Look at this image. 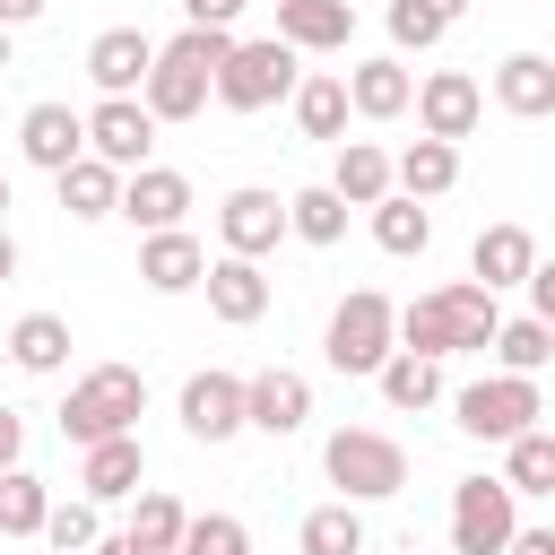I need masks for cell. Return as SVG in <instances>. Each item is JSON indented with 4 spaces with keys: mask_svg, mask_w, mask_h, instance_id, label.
I'll use <instances>...</instances> for the list:
<instances>
[{
    "mask_svg": "<svg viewBox=\"0 0 555 555\" xmlns=\"http://www.w3.org/2000/svg\"><path fill=\"white\" fill-rule=\"evenodd\" d=\"M173 416H182V434L191 442H234V434H251V373H191L182 382V399H173Z\"/></svg>",
    "mask_w": 555,
    "mask_h": 555,
    "instance_id": "9c48e42d",
    "label": "cell"
},
{
    "mask_svg": "<svg viewBox=\"0 0 555 555\" xmlns=\"http://www.w3.org/2000/svg\"><path fill=\"white\" fill-rule=\"evenodd\" d=\"M9 52H17V35H9V26H0V69H9Z\"/></svg>",
    "mask_w": 555,
    "mask_h": 555,
    "instance_id": "c3c4849f",
    "label": "cell"
},
{
    "mask_svg": "<svg viewBox=\"0 0 555 555\" xmlns=\"http://www.w3.org/2000/svg\"><path fill=\"white\" fill-rule=\"evenodd\" d=\"M121 182H130L121 165H104V156H78V165H69L52 191H61V208H69L78 225H95V217H121Z\"/></svg>",
    "mask_w": 555,
    "mask_h": 555,
    "instance_id": "83f0119b",
    "label": "cell"
},
{
    "mask_svg": "<svg viewBox=\"0 0 555 555\" xmlns=\"http://www.w3.org/2000/svg\"><path fill=\"white\" fill-rule=\"evenodd\" d=\"M9 278H17V234L0 225V286H9Z\"/></svg>",
    "mask_w": 555,
    "mask_h": 555,
    "instance_id": "7dc6e473",
    "label": "cell"
},
{
    "mask_svg": "<svg viewBox=\"0 0 555 555\" xmlns=\"http://www.w3.org/2000/svg\"><path fill=\"white\" fill-rule=\"evenodd\" d=\"M304 87V52L278 43V35H234L225 69H217V104L225 113H269V104H295Z\"/></svg>",
    "mask_w": 555,
    "mask_h": 555,
    "instance_id": "8992f818",
    "label": "cell"
},
{
    "mask_svg": "<svg viewBox=\"0 0 555 555\" xmlns=\"http://www.w3.org/2000/svg\"><path fill=\"white\" fill-rule=\"evenodd\" d=\"M330 191H338L347 208H382V199L399 191V156L373 147V139H338V156H330Z\"/></svg>",
    "mask_w": 555,
    "mask_h": 555,
    "instance_id": "44dd1931",
    "label": "cell"
},
{
    "mask_svg": "<svg viewBox=\"0 0 555 555\" xmlns=\"http://www.w3.org/2000/svg\"><path fill=\"white\" fill-rule=\"evenodd\" d=\"M494 330H503V295H486L477 278H451V286L399 304V347H416V356H434V364H442V356H486Z\"/></svg>",
    "mask_w": 555,
    "mask_h": 555,
    "instance_id": "6da1fadb",
    "label": "cell"
},
{
    "mask_svg": "<svg viewBox=\"0 0 555 555\" xmlns=\"http://www.w3.org/2000/svg\"><path fill=\"white\" fill-rule=\"evenodd\" d=\"M182 555H251V529H243L234 512H191Z\"/></svg>",
    "mask_w": 555,
    "mask_h": 555,
    "instance_id": "74e56055",
    "label": "cell"
},
{
    "mask_svg": "<svg viewBox=\"0 0 555 555\" xmlns=\"http://www.w3.org/2000/svg\"><path fill=\"white\" fill-rule=\"evenodd\" d=\"M269 9H278V0H269Z\"/></svg>",
    "mask_w": 555,
    "mask_h": 555,
    "instance_id": "816d5d0a",
    "label": "cell"
},
{
    "mask_svg": "<svg viewBox=\"0 0 555 555\" xmlns=\"http://www.w3.org/2000/svg\"><path fill=\"white\" fill-rule=\"evenodd\" d=\"M520 538V494L503 477H460L451 486V555H503Z\"/></svg>",
    "mask_w": 555,
    "mask_h": 555,
    "instance_id": "ba28073f",
    "label": "cell"
},
{
    "mask_svg": "<svg viewBox=\"0 0 555 555\" xmlns=\"http://www.w3.org/2000/svg\"><path fill=\"white\" fill-rule=\"evenodd\" d=\"M286 225H295V243L330 251V243L347 234V199H338L330 182H304V191H286Z\"/></svg>",
    "mask_w": 555,
    "mask_h": 555,
    "instance_id": "836d02e7",
    "label": "cell"
},
{
    "mask_svg": "<svg viewBox=\"0 0 555 555\" xmlns=\"http://www.w3.org/2000/svg\"><path fill=\"white\" fill-rule=\"evenodd\" d=\"M147 69H156V35H139V26H104V35L87 43V78H95V95H139Z\"/></svg>",
    "mask_w": 555,
    "mask_h": 555,
    "instance_id": "e0dca14e",
    "label": "cell"
},
{
    "mask_svg": "<svg viewBox=\"0 0 555 555\" xmlns=\"http://www.w3.org/2000/svg\"><path fill=\"white\" fill-rule=\"evenodd\" d=\"M121 217H130L139 234H173V225H191V173H173V165H139V173L121 182Z\"/></svg>",
    "mask_w": 555,
    "mask_h": 555,
    "instance_id": "5bb4252c",
    "label": "cell"
},
{
    "mask_svg": "<svg viewBox=\"0 0 555 555\" xmlns=\"http://www.w3.org/2000/svg\"><path fill=\"white\" fill-rule=\"evenodd\" d=\"M225 52H234V35H217V26H182L173 43H156V69H147L139 104H147L156 121H191V113H208Z\"/></svg>",
    "mask_w": 555,
    "mask_h": 555,
    "instance_id": "7a4b0ae2",
    "label": "cell"
},
{
    "mask_svg": "<svg viewBox=\"0 0 555 555\" xmlns=\"http://www.w3.org/2000/svg\"><path fill=\"white\" fill-rule=\"evenodd\" d=\"M494 104L512 121H555V52H503L494 61Z\"/></svg>",
    "mask_w": 555,
    "mask_h": 555,
    "instance_id": "7402d4cb",
    "label": "cell"
},
{
    "mask_svg": "<svg viewBox=\"0 0 555 555\" xmlns=\"http://www.w3.org/2000/svg\"><path fill=\"white\" fill-rule=\"evenodd\" d=\"M156 113L139 104V95H95L87 104V156H104V165H121V173H139V165H156Z\"/></svg>",
    "mask_w": 555,
    "mask_h": 555,
    "instance_id": "30bf717a",
    "label": "cell"
},
{
    "mask_svg": "<svg viewBox=\"0 0 555 555\" xmlns=\"http://www.w3.org/2000/svg\"><path fill=\"white\" fill-rule=\"evenodd\" d=\"M373 546V529H364V503H312L304 520H295V555H364Z\"/></svg>",
    "mask_w": 555,
    "mask_h": 555,
    "instance_id": "4316f807",
    "label": "cell"
},
{
    "mask_svg": "<svg viewBox=\"0 0 555 555\" xmlns=\"http://www.w3.org/2000/svg\"><path fill=\"white\" fill-rule=\"evenodd\" d=\"M538 416H546V399H538L529 373H477V382L451 390V425L468 442H520Z\"/></svg>",
    "mask_w": 555,
    "mask_h": 555,
    "instance_id": "52a82bcc",
    "label": "cell"
},
{
    "mask_svg": "<svg viewBox=\"0 0 555 555\" xmlns=\"http://www.w3.org/2000/svg\"><path fill=\"white\" fill-rule=\"evenodd\" d=\"M373 390H382L399 416H425V408L442 399V364H434V356H416V347H399V356L373 373Z\"/></svg>",
    "mask_w": 555,
    "mask_h": 555,
    "instance_id": "f546056e",
    "label": "cell"
},
{
    "mask_svg": "<svg viewBox=\"0 0 555 555\" xmlns=\"http://www.w3.org/2000/svg\"><path fill=\"white\" fill-rule=\"evenodd\" d=\"M147 416V373L139 364H87L61 399V442H113V434H139Z\"/></svg>",
    "mask_w": 555,
    "mask_h": 555,
    "instance_id": "277c9868",
    "label": "cell"
},
{
    "mask_svg": "<svg viewBox=\"0 0 555 555\" xmlns=\"http://www.w3.org/2000/svg\"><path fill=\"white\" fill-rule=\"evenodd\" d=\"M17 156L35 165V173H69L78 156H87V113L78 104H61V95H43V104H26L17 113Z\"/></svg>",
    "mask_w": 555,
    "mask_h": 555,
    "instance_id": "7c38bea8",
    "label": "cell"
},
{
    "mask_svg": "<svg viewBox=\"0 0 555 555\" xmlns=\"http://www.w3.org/2000/svg\"><path fill=\"white\" fill-rule=\"evenodd\" d=\"M95 538H104V503H87V494L52 503V520H43V546H61V555H87Z\"/></svg>",
    "mask_w": 555,
    "mask_h": 555,
    "instance_id": "8d00e7d4",
    "label": "cell"
},
{
    "mask_svg": "<svg viewBox=\"0 0 555 555\" xmlns=\"http://www.w3.org/2000/svg\"><path fill=\"white\" fill-rule=\"evenodd\" d=\"M347 104H356V121H399V113H416V69L399 52H373L347 69Z\"/></svg>",
    "mask_w": 555,
    "mask_h": 555,
    "instance_id": "ac0fdd59",
    "label": "cell"
},
{
    "mask_svg": "<svg viewBox=\"0 0 555 555\" xmlns=\"http://www.w3.org/2000/svg\"><path fill=\"white\" fill-rule=\"evenodd\" d=\"M43 555H61V546H43Z\"/></svg>",
    "mask_w": 555,
    "mask_h": 555,
    "instance_id": "f907efd6",
    "label": "cell"
},
{
    "mask_svg": "<svg viewBox=\"0 0 555 555\" xmlns=\"http://www.w3.org/2000/svg\"><path fill=\"white\" fill-rule=\"evenodd\" d=\"M269 278H260V260H234V251H217L208 260V312L225 321V330H251L260 312H269Z\"/></svg>",
    "mask_w": 555,
    "mask_h": 555,
    "instance_id": "603a6c76",
    "label": "cell"
},
{
    "mask_svg": "<svg viewBox=\"0 0 555 555\" xmlns=\"http://www.w3.org/2000/svg\"><path fill=\"white\" fill-rule=\"evenodd\" d=\"M0 225H9V173H0Z\"/></svg>",
    "mask_w": 555,
    "mask_h": 555,
    "instance_id": "681fc988",
    "label": "cell"
},
{
    "mask_svg": "<svg viewBox=\"0 0 555 555\" xmlns=\"http://www.w3.org/2000/svg\"><path fill=\"white\" fill-rule=\"evenodd\" d=\"M69 347H78V338H69V321H61V312H17V321H9V347H0V356H9L17 373L52 382V373H69Z\"/></svg>",
    "mask_w": 555,
    "mask_h": 555,
    "instance_id": "cb8c5ba5",
    "label": "cell"
},
{
    "mask_svg": "<svg viewBox=\"0 0 555 555\" xmlns=\"http://www.w3.org/2000/svg\"><path fill=\"white\" fill-rule=\"evenodd\" d=\"M9 468H26V416L17 408H0V477Z\"/></svg>",
    "mask_w": 555,
    "mask_h": 555,
    "instance_id": "60d3db41",
    "label": "cell"
},
{
    "mask_svg": "<svg viewBox=\"0 0 555 555\" xmlns=\"http://www.w3.org/2000/svg\"><path fill=\"white\" fill-rule=\"evenodd\" d=\"M503 555H555V529H546V520H520V538H512Z\"/></svg>",
    "mask_w": 555,
    "mask_h": 555,
    "instance_id": "b9f144b4",
    "label": "cell"
},
{
    "mask_svg": "<svg viewBox=\"0 0 555 555\" xmlns=\"http://www.w3.org/2000/svg\"><path fill=\"white\" fill-rule=\"evenodd\" d=\"M43 9H52V0H0V26H9V35H17V26H35V17H43Z\"/></svg>",
    "mask_w": 555,
    "mask_h": 555,
    "instance_id": "ee69618b",
    "label": "cell"
},
{
    "mask_svg": "<svg viewBox=\"0 0 555 555\" xmlns=\"http://www.w3.org/2000/svg\"><path fill=\"white\" fill-rule=\"evenodd\" d=\"M468 278H477L486 295L529 286V278H538V234H529V225H512V217H503V225H486V234L468 243Z\"/></svg>",
    "mask_w": 555,
    "mask_h": 555,
    "instance_id": "d6986e66",
    "label": "cell"
},
{
    "mask_svg": "<svg viewBox=\"0 0 555 555\" xmlns=\"http://www.w3.org/2000/svg\"><path fill=\"white\" fill-rule=\"evenodd\" d=\"M364 217H373V243H382L390 260H416V251L434 243V208H425V199H408V191H390V199H382V208H364Z\"/></svg>",
    "mask_w": 555,
    "mask_h": 555,
    "instance_id": "4dcf8cb0",
    "label": "cell"
},
{
    "mask_svg": "<svg viewBox=\"0 0 555 555\" xmlns=\"http://www.w3.org/2000/svg\"><path fill=\"white\" fill-rule=\"evenodd\" d=\"M243 9H251V0H182V26H217V35H234Z\"/></svg>",
    "mask_w": 555,
    "mask_h": 555,
    "instance_id": "ab89813d",
    "label": "cell"
},
{
    "mask_svg": "<svg viewBox=\"0 0 555 555\" xmlns=\"http://www.w3.org/2000/svg\"><path fill=\"white\" fill-rule=\"evenodd\" d=\"M182 529H191V512H182L165 486H139V494H130V538H139L147 555H182Z\"/></svg>",
    "mask_w": 555,
    "mask_h": 555,
    "instance_id": "e575fe53",
    "label": "cell"
},
{
    "mask_svg": "<svg viewBox=\"0 0 555 555\" xmlns=\"http://www.w3.org/2000/svg\"><path fill=\"white\" fill-rule=\"evenodd\" d=\"M442 35H451V26H442L434 9H416V0H390V43H399V52H434Z\"/></svg>",
    "mask_w": 555,
    "mask_h": 555,
    "instance_id": "f35d334b",
    "label": "cell"
},
{
    "mask_svg": "<svg viewBox=\"0 0 555 555\" xmlns=\"http://www.w3.org/2000/svg\"><path fill=\"white\" fill-rule=\"evenodd\" d=\"M486 121V87L468 78V69H425L416 78V139H468Z\"/></svg>",
    "mask_w": 555,
    "mask_h": 555,
    "instance_id": "4fadbf2b",
    "label": "cell"
},
{
    "mask_svg": "<svg viewBox=\"0 0 555 555\" xmlns=\"http://www.w3.org/2000/svg\"><path fill=\"white\" fill-rule=\"evenodd\" d=\"M286 234H295V225H286V199H278L269 182H234V191L217 199V243H225L234 260H269Z\"/></svg>",
    "mask_w": 555,
    "mask_h": 555,
    "instance_id": "8fae6325",
    "label": "cell"
},
{
    "mask_svg": "<svg viewBox=\"0 0 555 555\" xmlns=\"http://www.w3.org/2000/svg\"><path fill=\"white\" fill-rule=\"evenodd\" d=\"M304 425H312V382H304L295 364H260V373H251V434L286 442V434H304Z\"/></svg>",
    "mask_w": 555,
    "mask_h": 555,
    "instance_id": "ffe728a7",
    "label": "cell"
},
{
    "mask_svg": "<svg viewBox=\"0 0 555 555\" xmlns=\"http://www.w3.org/2000/svg\"><path fill=\"white\" fill-rule=\"evenodd\" d=\"M416 9H434L442 26H460V17H468V0H416Z\"/></svg>",
    "mask_w": 555,
    "mask_h": 555,
    "instance_id": "bcb514c9",
    "label": "cell"
},
{
    "mask_svg": "<svg viewBox=\"0 0 555 555\" xmlns=\"http://www.w3.org/2000/svg\"><path fill=\"white\" fill-rule=\"evenodd\" d=\"M486 356H494V373H529V382H538V373L555 364V321H538V312H512V321L494 330V347H486Z\"/></svg>",
    "mask_w": 555,
    "mask_h": 555,
    "instance_id": "f1b7e54d",
    "label": "cell"
},
{
    "mask_svg": "<svg viewBox=\"0 0 555 555\" xmlns=\"http://www.w3.org/2000/svg\"><path fill=\"white\" fill-rule=\"evenodd\" d=\"M529 312L555 321V260H538V278H529Z\"/></svg>",
    "mask_w": 555,
    "mask_h": 555,
    "instance_id": "7bdbcfd3",
    "label": "cell"
},
{
    "mask_svg": "<svg viewBox=\"0 0 555 555\" xmlns=\"http://www.w3.org/2000/svg\"><path fill=\"white\" fill-rule=\"evenodd\" d=\"M347 35H356V0H278V43L347 52Z\"/></svg>",
    "mask_w": 555,
    "mask_h": 555,
    "instance_id": "d4e9b609",
    "label": "cell"
},
{
    "mask_svg": "<svg viewBox=\"0 0 555 555\" xmlns=\"http://www.w3.org/2000/svg\"><path fill=\"white\" fill-rule=\"evenodd\" d=\"M321 477L338 486V503H390L408 486V442L382 425H338L321 442Z\"/></svg>",
    "mask_w": 555,
    "mask_h": 555,
    "instance_id": "5b68a950",
    "label": "cell"
},
{
    "mask_svg": "<svg viewBox=\"0 0 555 555\" xmlns=\"http://www.w3.org/2000/svg\"><path fill=\"white\" fill-rule=\"evenodd\" d=\"M139 486H147V442L139 434H113V442L78 451V494L87 503H130Z\"/></svg>",
    "mask_w": 555,
    "mask_h": 555,
    "instance_id": "2e32d148",
    "label": "cell"
},
{
    "mask_svg": "<svg viewBox=\"0 0 555 555\" xmlns=\"http://www.w3.org/2000/svg\"><path fill=\"white\" fill-rule=\"evenodd\" d=\"M139 286H147V295H191V286H208V243H199L191 225L139 234Z\"/></svg>",
    "mask_w": 555,
    "mask_h": 555,
    "instance_id": "9a60e30c",
    "label": "cell"
},
{
    "mask_svg": "<svg viewBox=\"0 0 555 555\" xmlns=\"http://www.w3.org/2000/svg\"><path fill=\"white\" fill-rule=\"evenodd\" d=\"M87 555H147V546H139V538H130V529H104V538H95V546H87Z\"/></svg>",
    "mask_w": 555,
    "mask_h": 555,
    "instance_id": "f6af8a7d",
    "label": "cell"
},
{
    "mask_svg": "<svg viewBox=\"0 0 555 555\" xmlns=\"http://www.w3.org/2000/svg\"><path fill=\"white\" fill-rule=\"evenodd\" d=\"M451 182H460V147L451 139H408L399 147V191L408 199H442Z\"/></svg>",
    "mask_w": 555,
    "mask_h": 555,
    "instance_id": "d6a6232c",
    "label": "cell"
},
{
    "mask_svg": "<svg viewBox=\"0 0 555 555\" xmlns=\"http://www.w3.org/2000/svg\"><path fill=\"white\" fill-rule=\"evenodd\" d=\"M43 520H52V486H43L35 468H9V477H0V538L43 546Z\"/></svg>",
    "mask_w": 555,
    "mask_h": 555,
    "instance_id": "1f68e13d",
    "label": "cell"
},
{
    "mask_svg": "<svg viewBox=\"0 0 555 555\" xmlns=\"http://www.w3.org/2000/svg\"><path fill=\"white\" fill-rule=\"evenodd\" d=\"M503 486L512 494H555V434L529 425L520 442H503Z\"/></svg>",
    "mask_w": 555,
    "mask_h": 555,
    "instance_id": "d590c367",
    "label": "cell"
},
{
    "mask_svg": "<svg viewBox=\"0 0 555 555\" xmlns=\"http://www.w3.org/2000/svg\"><path fill=\"white\" fill-rule=\"evenodd\" d=\"M347 121H356V104H347V69H304V87H295V130L338 147Z\"/></svg>",
    "mask_w": 555,
    "mask_h": 555,
    "instance_id": "484cf974",
    "label": "cell"
},
{
    "mask_svg": "<svg viewBox=\"0 0 555 555\" xmlns=\"http://www.w3.org/2000/svg\"><path fill=\"white\" fill-rule=\"evenodd\" d=\"M390 356H399V304H390L382 286H347V295L330 304L321 364H330V373H356V382H373Z\"/></svg>",
    "mask_w": 555,
    "mask_h": 555,
    "instance_id": "3957f363",
    "label": "cell"
}]
</instances>
